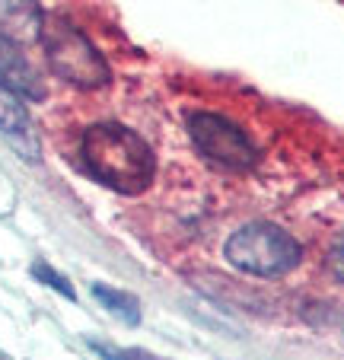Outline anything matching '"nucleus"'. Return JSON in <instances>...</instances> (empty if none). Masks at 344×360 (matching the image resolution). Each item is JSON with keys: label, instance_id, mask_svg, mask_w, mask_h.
<instances>
[{"label": "nucleus", "instance_id": "obj_6", "mask_svg": "<svg viewBox=\"0 0 344 360\" xmlns=\"http://www.w3.org/2000/svg\"><path fill=\"white\" fill-rule=\"evenodd\" d=\"M0 86L23 96V99H42L45 96L39 70L29 64V58L23 55L16 39H10L4 32H0Z\"/></svg>", "mask_w": 344, "mask_h": 360}, {"label": "nucleus", "instance_id": "obj_9", "mask_svg": "<svg viewBox=\"0 0 344 360\" xmlns=\"http://www.w3.org/2000/svg\"><path fill=\"white\" fill-rule=\"evenodd\" d=\"M32 278H35V281H42V284H48L51 290L64 293L68 300H77V293H74V287H70V281L64 278V274L54 271L51 265H45V262H35V265H32Z\"/></svg>", "mask_w": 344, "mask_h": 360}, {"label": "nucleus", "instance_id": "obj_8", "mask_svg": "<svg viewBox=\"0 0 344 360\" xmlns=\"http://www.w3.org/2000/svg\"><path fill=\"white\" fill-rule=\"evenodd\" d=\"M93 297L99 300L112 316L128 322V326H137V322H141V303H137V297H131V293L115 290V287H106V284H96Z\"/></svg>", "mask_w": 344, "mask_h": 360}, {"label": "nucleus", "instance_id": "obj_2", "mask_svg": "<svg viewBox=\"0 0 344 360\" xmlns=\"http://www.w3.org/2000/svg\"><path fill=\"white\" fill-rule=\"evenodd\" d=\"M39 41L45 48L48 68L64 83L77 89H99L112 80L106 58L96 51V45L64 16H42Z\"/></svg>", "mask_w": 344, "mask_h": 360}, {"label": "nucleus", "instance_id": "obj_10", "mask_svg": "<svg viewBox=\"0 0 344 360\" xmlns=\"http://www.w3.org/2000/svg\"><path fill=\"white\" fill-rule=\"evenodd\" d=\"M89 347L102 360H160L147 351H137V347H112V345H102V341H89Z\"/></svg>", "mask_w": 344, "mask_h": 360}, {"label": "nucleus", "instance_id": "obj_1", "mask_svg": "<svg viewBox=\"0 0 344 360\" xmlns=\"http://www.w3.org/2000/svg\"><path fill=\"white\" fill-rule=\"evenodd\" d=\"M83 166L106 188L137 195L153 182L156 160L150 143L125 124H93L80 141Z\"/></svg>", "mask_w": 344, "mask_h": 360}, {"label": "nucleus", "instance_id": "obj_4", "mask_svg": "<svg viewBox=\"0 0 344 360\" xmlns=\"http://www.w3.org/2000/svg\"><path fill=\"white\" fill-rule=\"evenodd\" d=\"M189 131H191L195 147L201 150L210 163L223 166V169H236V172L255 166V160H258L255 143L229 118L214 115V112H195L189 118Z\"/></svg>", "mask_w": 344, "mask_h": 360}, {"label": "nucleus", "instance_id": "obj_5", "mask_svg": "<svg viewBox=\"0 0 344 360\" xmlns=\"http://www.w3.org/2000/svg\"><path fill=\"white\" fill-rule=\"evenodd\" d=\"M0 134L7 137V143L26 163L39 160V134H35V124L29 118V109L23 105V96L10 93L4 86H0Z\"/></svg>", "mask_w": 344, "mask_h": 360}, {"label": "nucleus", "instance_id": "obj_11", "mask_svg": "<svg viewBox=\"0 0 344 360\" xmlns=\"http://www.w3.org/2000/svg\"><path fill=\"white\" fill-rule=\"evenodd\" d=\"M329 271L344 284V233L331 243V249H329Z\"/></svg>", "mask_w": 344, "mask_h": 360}, {"label": "nucleus", "instance_id": "obj_7", "mask_svg": "<svg viewBox=\"0 0 344 360\" xmlns=\"http://www.w3.org/2000/svg\"><path fill=\"white\" fill-rule=\"evenodd\" d=\"M42 10L35 0H0V32L16 41L39 39L42 32Z\"/></svg>", "mask_w": 344, "mask_h": 360}, {"label": "nucleus", "instance_id": "obj_3", "mask_svg": "<svg viewBox=\"0 0 344 360\" xmlns=\"http://www.w3.org/2000/svg\"><path fill=\"white\" fill-rule=\"evenodd\" d=\"M227 262L246 274L284 278L303 259L300 243L274 224H246L227 239Z\"/></svg>", "mask_w": 344, "mask_h": 360}]
</instances>
